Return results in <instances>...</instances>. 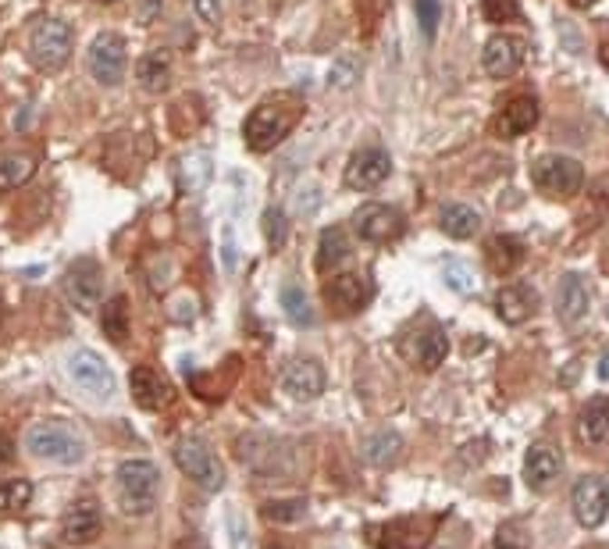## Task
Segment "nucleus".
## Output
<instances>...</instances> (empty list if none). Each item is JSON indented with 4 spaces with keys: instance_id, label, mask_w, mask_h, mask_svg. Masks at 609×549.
I'll use <instances>...</instances> for the list:
<instances>
[{
    "instance_id": "nucleus-38",
    "label": "nucleus",
    "mask_w": 609,
    "mask_h": 549,
    "mask_svg": "<svg viewBox=\"0 0 609 549\" xmlns=\"http://www.w3.org/2000/svg\"><path fill=\"white\" fill-rule=\"evenodd\" d=\"M481 15L492 25H514L520 22V4L516 0H481Z\"/></svg>"
},
{
    "instance_id": "nucleus-15",
    "label": "nucleus",
    "mask_w": 609,
    "mask_h": 549,
    "mask_svg": "<svg viewBox=\"0 0 609 549\" xmlns=\"http://www.w3.org/2000/svg\"><path fill=\"white\" fill-rule=\"evenodd\" d=\"M64 297L72 299L79 310H93L100 297H103V275H100V264L93 257H83V260H72L68 271H64Z\"/></svg>"
},
{
    "instance_id": "nucleus-19",
    "label": "nucleus",
    "mask_w": 609,
    "mask_h": 549,
    "mask_svg": "<svg viewBox=\"0 0 609 549\" xmlns=\"http://www.w3.org/2000/svg\"><path fill=\"white\" fill-rule=\"evenodd\" d=\"M538 118H542L538 100L531 97V93H516V97H510L499 107V114H496V132L506 136V140H514V136L531 132V129L538 125Z\"/></svg>"
},
{
    "instance_id": "nucleus-48",
    "label": "nucleus",
    "mask_w": 609,
    "mask_h": 549,
    "mask_svg": "<svg viewBox=\"0 0 609 549\" xmlns=\"http://www.w3.org/2000/svg\"><path fill=\"white\" fill-rule=\"evenodd\" d=\"M157 11H161V0H146V4L140 7V18L142 22H153V18H157Z\"/></svg>"
},
{
    "instance_id": "nucleus-7",
    "label": "nucleus",
    "mask_w": 609,
    "mask_h": 549,
    "mask_svg": "<svg viewBox=\"0 0 609 549\" xmlns=\"http://www.w3.org/2000/svg\"><path fill=\"white\" fill-rule=\"evenodd\" d=\"M239 460L253 471V475H260V478H285V475H292V453L285 443L279 439H268V436H242L239 439Z\"/></svg>"
},
{
    "instance_id": "nucleus-54",
    "label": "nucleus",
    "mask_w": 609,
    "mask_h": 549,
    "mask_svg": "<svg viewBox=\"0 0 609 549\" xmlns=\"http://www.w3.org/2000/svg\"><path fill=\"white\" fill-rule=\"evenodd\" d=\"M268 549H281V546H268Z\"/></svg>"
},
{
    "instance_id": "nucleus-27",
    "label": "nucleus",
    "mask_w": 609,
    "mask_h": 549,
    "mask_svg": "<svg viewBox=\"0 0 609 549\" xmlns=\"http://www.w3.org/2000/svg\"><path fill=\"white\" fill-rule=\"evenodd\" d=\"M438 229L446 236H453V240H474L481 232V214L474 207H467V203H449L438 214Z\"/></svg>"
},
{
    "instance_id": "nucleus-1",
    "label": "nucleus",
    "mask_w": 609,
    "mask_h": 549,
    "mask_svg": "<svg viewBox=\"0 0 609 549\" xmlns=\"http://www.w3.org/2000/svg\"><path fill=\"white\" fill-rule=\"evenodd\" d=\"M300 118H303V100L296 97V93H289V90H281V93H271V97H264L257 107H253V114L246 118V125H242V140H246V147L253 150V153H268V150H275L300 125Z\"/></svg>"
},
{
    "instance_id": "nucleus-50",
    "label": "nucleus",
    "mask_w": 609,
    "mask_h": 549,
    "mask_svg": "<svg viewBox=\"0 0 609 549\" xmlns=\"http://www.w3.org/2000/svg\"><path fill=\"white\" fill-rule=\"evenodd\" d=\"M599 61H603V64L609 68V40L603 44V50H599Z\"/></svg>"
},
{
    "instance_id": "nucleus-8",
    "label": "nucleus",
    "mask_w": 609,
    "mask_h": 549,
    "mask_svg": "<svg viewBox=\"0 0 609 549\" xmlns=\"http://www.w3.org/2000/svg\"><path fill=\"white\" fill-rule=\"evenodd\" d=\"M435 535L431 517H396L388 524H378L368 532L375 549H427Z\"/></svg>"
},
{
    "instance_id": "nucleus-49",
    "label": "nucleus",
    "mask_w": 609,
    "mask_h": 549,
    "mask_svg": "<svg viewBox=\"0 0 609 549\" xmlns=\"http://www.w3.org/2000/svg\"><path fill=\"white\" fill-rule=\"evenodd\" d=\"M599 378H603V382H609V349L603 353V357H599Z\"/></svg>"
},
{
    "instance_id": "nucleus-30",
    "label": "nucleus",
    "mask_w": 609,
    "mask_h": 549,
    "mask_svg": "<svg viewBox=\"0 0 609 549\" xmlns=\"http://www.w3.org/2000/svg\"><path fill=\"white\" fill-rule=\"evenodd\" d=\"M364 456H368V464H375V467H392V464L403 456V436L392 432V428L371 432V436L364 439Z\"/></svg>"
},
{
    "instance_id": "nucleus-37",
    "label": "nucleus",
    "mask_w": 609,
    "mask_h": 549,
    "mask_svg": "<svg viewBox=\"0 0 609 549\" xmlns=\"http://www.w3.org/2000/svg\"><path fill=\"white\" fill-rule=\"evenodd\" d=\"M442 279H446V286L457 289V293H474V289H477V275H474V268L464 264V260H446Z\"/></svg>"
},
{
    "instance_id": "nucleus-52",
    "label": "nucleus",
    "mask_w": 609,
    "mask_h": 549,
    "mask_svg": "<svg viewBox=\"0 0 609 549\" xmlns=\"http://www.w3.org/2000/svg\"><path fill=\"white\" fill-rule=\"evenodd\" d=\"M96 4H114V0H96Z\"/></svg>"
},
{
    "instance_id": "nucleus-22",
    "label": "nucleus",
    "mask_w": 609,
    "mask_h": 549,
    "mask_svg": "<svg viewBox=\"0 0 609 549\" xmlns=\"http://www.w3.org/2000/svg\"><path fill=\"white\" fill-rule=\"evenodd\" d=\"M520 64H524V44H520L516 36L499 33V36H492V40L485 44V50H481V68H485L488 75H496V79L514 75Z\"/></svg>"
},
{
    "instance_id": "nucleus-45",
    "label": "nucleus",
    "mask_w": 609,
    "mask_h": 549,
    "mask_svg": "<svg viewBox=\"0 0 609 549\" xmlns=\"http://www.w3.org/2000/svg\"><path fill=\"white\" fill-rule=\"evenodd\" d=\"M168 318L172 321H192L196 318V299L189 297V293H182L175 303H168Z\"/></svg>"
},
{
    "instance_id": "nucleus-36",
    "label": "nucleus",
    "mask_w": 609,
    "mask_h": 549,
    "mask_svg": "<svg viewBox=\"0 0 609 549\" xmlns=\"http://www.w3.org/2000/svg\"><path fill=\"white\" fill-rule=\"evenodd\" d=\"M260 514L271 524H292V521H300L307 514V499H271V503H264Z\"/></svg>"
},
{
    "instance_id": "nucleus-20",
    "label": "nucleus",
    "mask_w": 609,
    "mask_h": 549,
    "mask_svg": "<svg viewBox=\"0 0 609 549\" xmlns=\"http://www.w3.org/2000/svg\"><path fill=\"white\" fill-rule=\"evenodd\" d=\"M556 310H560L563 325H581L592 310V286L584 275L566 271L560 279V293H556Z\"/></svg>"
},
{
    "instance_id": "nucleus-4",
    "label": "nucleus",
    "mask_w": 609,
    "mask_h": 549,
    "mask_svg": "<svg viewBox=\"0 0 609 549\" xmlns=\"http://www.w3.org/2000/svg\"><path fill=\"white\" fill-rule=\"evenodd\" d=\"M72 47H75V33L64 18H40L29 36V61L40 72L54 75L72 61Z\"/></svg>"
},
{
    "instance_id": "nucleus-5",
    "label": "nucleus",
    "mask_w": 609,
    "mask_h": 549,
    "mask_svg": "<svg viewBox=\"0 0 609 549\" xmlns=\"http://www.w3.org/2000/svg\"><path fill=\"white\" fill-rule=\"evenodd\" d=\"M172 456H175L179 471L186 475L189 482H196L200 489H207V493H218V489L225 485V467H221L218 453L207 446L203 439H196V436L179 439V443H175V449H172Z\"/></svg>"
},
{
    "instance_id": "nucleus-21",
    "label": "nucleus",
    "mask_w": 609,
    "mask_h": 549,
    "mask_svg": "<svg viewBox=\"0 0 609 549\" xmlns=\"http://www.w3.org/2000/svg\"><path fill=\"white\" fill-rule=\"evenodd\" d=\"M129 389H133V399L142 410H168L175 403V389L172 382H164L153 368H133L129 375Z\"/></svg>"
},
{
    "instance_id": "nucleus-18",
    "label": "nucleus",
    "mask_w": 609,
    "mask_h": 549,
    "mask_svg": "<svg viewBox=\"0 0 609 549\" xmlns=\"http://www.w3.org/2000/svg\"><path fill=\"white\" fill-rule=\"evenodd\" d=\"M563 475V453L553 443H535L524 456V482L535 493H545L556 485V478Z\"/></svg>"
},
{
    "instance_id": "nucleus-17",
    "label": "nucleus",
    "mask_w": 609,
    "mask_h": 549,
    "mask_svg": "<svg viewBox=\"0 0 609 549\" xmlns=\"http://www.w3.org/2000/svg\"><path fill=\"white\" fill-rule=\"evenodd\" d=\"M281 389L285 397L300 399V403H310L325 393V368L318 360H307V357H296L285 364L281 371Z\"/></svg>"
},
{
    "instance_id": "nucleus-42",
    "label": "nucleus",
    "mask_w": 609,
    "mask_h": 549,
    "mask_svg": "<svg viewBox=\"0 0 609 549\" xmlns=\"http://www.w3.org/2000/svg\"><path fill=\"white\" fill-rule=\"evenodd\" d=\"M414 7H417V25H421L424 40H435L438 18H442V4L438 0H414Z\"/></svg>"
},
{
    "instance_id": "nucleus-10",
    "label": "nucleus",
    "mask_w": 609,
    "mask_h": 549,
    "mask_svg": "<svg viewBox=\"0 0 609 549\" xmlns=\"http://www.w3.org/2000/svg\"><path fill=\"white\" fill-rule=\"evenodd\" d=\"M129 68V50L118 33H100L90 44V75L100 86H118Z\"/></svg>"
},
{
    "instance_id": "nucleus-53",
    "label": "nucleus",
    "mask_w": 609,
    "mask_h": 549,
    "mask_svg": "<svg viewBox=\"0 0 609 549\" xmlns=\"http://www.w3.org/2000/svg\"><path fill=\"white\" fill-rule=\"evenodd\" d=\"M606 318H609V303H606Z\"/></svg>"
},
{
    "instance_id": "nucleus-28",
    "label": "nucleus",
    "mask_w": 609,
    "mask_h": 549,
    "mask_svg": "<svg viewBox=\"0 0 609 549\" xmlns=\"http://www.w3.org/2000/svg\"><path fill=\"white\" fill-rule=\"evenodd\" d=\"M485 257H488V264L499 271V275H514L516 268H520V260L527 257V247H524V240L520 236H496L488 250H485Z\"/></svg>"
},
{
    "instance_id": "nucleus-6",
    "label": "nucleus",
    "mask_w": 609,
    "mask_h": 549,
    "mask_svg": "<svg viewBox=\"0 0 609 549\" xmlns=\"http://www.w3.org/2000/svg\"><path fill=\"white\" fill-rule=\"evenodd\" d=\"M531 179H535V186H538L542 193L566 200L581 193V186H584V168H581V161H574V157H566V153H545V157L535 161Z\"/></svg>"
},
{
    "instance_id": "nucleus-44",
    "label": "nucleus",
    "mask_w": 609,
    "mask_h": 549,
    "mask_svg": "<svg viewBox=\"0 0 609 549\" xmlns=\"http://www.w3.org/2000/svg\"><path fill=\"white\" fill-rule=\"evenodd\" d=\"M189 4H192V15H196L203 25H218V22H221L225 0H189Z\"/></svg>"
},
{
    "instance_id": "nucleus-35",
    "label": "nucleus",
    "mask_w": 609,
    "mask_h": 549,
    "mask_svg": "<svg viewBox=\"0 0 609 549\" xmlns=\"http://www.w3.org/2000/svg\"><path fill=\"white\" fill-rule=\"evenodd\" d=\"M281 310L296 325H314V307H310V299H307V293L300 286H285L281 289Z\"/></svg>"
},
{
    "instance_id": "nucleus-32",
    "label": "nucleus",
    "mask_w": 609,
    "mask_h": 549,
    "mask_svg": "<svg viewBox=\"0 0 609 549\" xmlns=\"http://www.w3.org/2000/svg\"><path fill=\"white\" fill-rule=\"evenodd\" d=\"M103 336L111 343H125L129 339V299L122 293L103 303Z\"/></svg>"
},
{
    "instance_id": "nucleus-14",
    "label": "nucleus",
    "mask_w": 609,
    "mask_h": 549,
    "mask_svg": "<svg viewBox=\"0 0 609 549\" xmlns=\"http://www.w3.org/2000/svg\"><path fill=\"white\" fill-rule=\"evenodd\" d=\"M388 172H392V157L378 147H364L349 157V164L342 172V182H346V190L368 193V190H375L388 179Z\"/></svg>"
},
{
    "instance_id": "nucleus-34",
    "label": "nucleus",
    "mask_w": 609,
    "mask_h": 549,
    "mask_svg": "<svg viewBox=\"0 0 609 549\" xmlns=\"http://www.w3.org/2000/svg\"><path fill=\"white\" fill-rule=\"evenodd\" d=\"M33 499V485L25 478H11V482H0V517L7 514H18L25 510Z\"/></svg>"
},
{
    "instance_id": "nucleus-29",
    "label": "nucleus",
    "mask_w": 609,
    "mask_h": 549,
    "mask_svg": "<svg viewBox=\"0 0 609 549\" xmlns=\"http://www.w3.org/2000/svg\"><path fill=\"white\" fill-rule=\"evenodd\" d=\"M449 357V336L435 325V328H424L417 336V347H414V360L421 371H438L442 360Z\"/></svg>"
},
{
    "instance_id": "nucleus-2",
    "label": "nucleus",
    "mask_w": 609,
    "mask_h": 549,
    "mask_svg": "<svg viewBox=\"0 0 609 549\" xmlns=\"http://www.w3.org/2000/svg\"><path fill=\"white\" fill-rule=\"evenodd\" d=\"M114 489H118V510L125 517H142L157 506V493H161V471L153 460H125L118 464L114 475Z\"/></svg>"
},
{
    "instance_id": "nucleus-41",
    "label": "nucleus",
    "mask_w": 609,
    "mask_h": 549,
    "mask_svg": "<svg viewBox=\"0 0 609 549\" xmlns=\"http://www.w3.org/2000/svg\"><path fill=\"white\" fill-rule=\"evenodd\" d=\"M492 549H531V535L524 532V524L506 521V524L496 532V543H492Z\"/></svg>"
},
{
    "instance_id": "nucleus-23",
    "label": "nucleus",
    "mask_w": 609,
    "mask_h": 549,
    "mask_svg": "<svg viewBox=\"0 0 609 549\" xmlns=\"http://www.w3.org/2000/svg\"><path fill=\"white\" fill-rule=\"evenodd\" d=\"M538 310V293L524 282H514V286H503L499 297H496V314L506 321V325H524L527 318H535Z\"/></svg>"
},
{
    "instance_id": "nucleus-3",
    "label": "nucleus",
    "mask_w": 609,
    "mask_h": 549,
    "mask_svg": "<svg viewBox=\"0 0 609 549\" xmlns=\"http://www.w3.org/2000/svg\"><path fill=\"white\" fill-rule=\"evenodd\" d=\"M25 449L36 456V460H47V464H61V467H72L86 456V443L83 436L64 425V421H36L29 432H25Z\"/></svg>"
},
{
    "instance_id": "nucleus-40",
    "label": "nucleus",
    "mask_w": 609,
    "mask_h": 549,
    "mask_svg": "<svg viewBox=\"0 0 609 549\" xmlns=\"http://www.w3.org/2000/svg\"><path fill=\"white\" fill-rule=\"evenodd\" d=\"M321 200H325V193H321L318 182H303V186L296 190V197H292V207H296L300 218H310V214H318Z\"/></svg>"
},
{
    "instance_id": "nucleus-39",
    "label": "nucleus",
    "mask_w": 609,
    "mask_h": 549,
    "mask_svg": "<svg viewBox=\"0 0 609 549\" xmlns=\"http://www.w3.org/2000/svg\"><path fill=\"white\" fill-rule=\"evenodd\" d=\"M285 236H289L285 214H281L279 207H268V211H264V240H268V247L281 250L285 247Z\"/></svg>"
},
{
    "instance_id": "nucleus-46",
    "label": "nucleus",
    "mask_w": 609,
    "mask_h": 549,
    "mask_svg": "<svg viewBox=\"0 0 609 549\" xmlns=\"http://www.w3.org/2000/svg\"><path fill=\"white\" fill-rule=\"evenodd\" d=\"M229 524H232V546L235 549H246V524H242V517L229 514Z\"/></svg>"
},
{
    "instance_id": "nucleus-16",
    "label": "nucleus",
    "mask_w": 609,
    "mask_h": 549,
    "mask_svg": "<svg viewBox=\"0 0 609 549\" xmlns=\"http://www.w3.org/2000/svg\"><path fill=\"white\" fill-rule=\"evenodd\" d=\"M100 532H103V517H100L96 499H75L61 517V543H68V546L96 543Z\"/></svg>"
},
{
    "instance_id": "nucleus-51",
    "label": "nucleus",
    "mask_w": 609,
    "mask_h": 549,
    "mask_svg": "<svg viewBox=\"0 0 609 549\" xmlns=\"http://www.w3.org/2000/svg\"><path fill=\"white\" fill-rule=\"evenodd\" d=\"M570 4H577V7H588V4H595V0H570Z\"/></svg>"
},
{
    "instance_id": "nucleus-47",
    "label": "nucleus",
    "mask_w": 609,
    "mask_h": 549,
    "mask_svg": "<svg viewBox=\"0 0 609 549\" xmlns=\"http://www.w3.org/2000/svg\"><path fill=\"white\" fill-rule=\"evenodd\" d=\"M11 464H15V446H11V439L0 432V471L11 467Z\"/></svg>"
},
{
    "instance_id": "nucleus-31",
    "label": "nucleus",
    "mask_w": 609,
    "mask_h": 549,
    "mask_svg": "<svg viewBox=\"0 0 609 549\" xmlns=\"http://www.w3.org/2000/svg\"><path fill=\"white\" fill-rule=\"evenodd\" d=\"M581 432L592 446L609 443V397H592L581 410Z\"/></svg>"
},
{
    "instance_id": "nucleus-12",
    "label": "nucleus",
    "mask_w": 609,
    "mask_h": 549,
    "mask_svg": "<svg viewBox=\"0 0 609 549\" xmlns=\"http://www.w3.org/2000/svg\"><path fill=\"white\" fill-rule=\"evenodd\" d=\"M353 229H357L360 240L385 247V243H392V240L403 236L407 218H403L396 207H388V203H368V207H360V211L353 214Z\"/></svg>"
},
{
    "instance_id": "nucleus-9",
    "label": "nucleus",
    "mask_w": 609,
    "mask_h": 549,
    "mask_svg": "<svg viewBox=\"0 0 609 549\" xmlns=\"http://www.w3.org/2000/svg\"><path fill=\"white\" fill-rule=\"evenodd\" d=\"M371 293H375L371 279L364 271H357V268H339V271H331L329 279H325V299H329V307L335 314H357V310H364Z\"/></svg>"
},
{
    "instance_id": "nucleus-24",
    "label": "nucleus",
    "mask_w": 609,
    "mask_h": 549,
    "mask_svg": "<svg viewBox=\"0 0 609 549\" xmlns=\"http://www.w3.org/2000/svg\"><path fill=\"white\" fill-rule=\"evenodd\" d=\"M349 253H353L349 232L339 229V225H329V229L321 232V240H318V271H321V275L339 271V268L349 260Z\"/></svg>"
},
{
    "instance_id": "nucleus-25",
    "label": "nucleus",
    "mask_w": 609,
    "mask_h": 549,
    "mask_svg": "<svg viewBox=\"0 0 609 549\" xmlns=\"http://www.w3.org/2000/svg\"><path fill=\"white\" fill-rule=\"evenodd\" d=\"M136 79L146 93H164L172 86V54L168 50H150L136 64Z\"/></svg>"
},
{
    "instance_id": "nucleus-43",
    "label": "nucleus",
    "mask_w": 609,
    "mask_h": 549,
    "mask_svg": "<svg viewBox=\"0 0 609 549\" xmlns=\"http://www.w3.org/2000/svg\"><path fill=\"white\" fill-rule=\"evenodd\" d=\"M146 282H150L153 293H164V286L172 282V260L164 253H157V257L146 260Z\"/></svg>"
},
{
    "instance_id": "nucleus-13",
    "label": "nucleus",
    "mask_w": 609,
    "mask_h": 549,
    "mask_svg": "<svg viewBox=\"0 0 609 549\" xmlns=\"http://www.w3.org/2000/svg\"><path fill=\"white\" fill-rule=\"evenodd\" d=\"M570 506L584 528H599L609 514V485L599 475H581L570 489Z\"/></svg>"
},
{
    "instance_id": "nucleus-26",
    "label": "nucleus",
    "mask_w": 609,
    "mask_h": 549,
    "mask_svg": "<svg viewBox=\"0 0 609 549\" xmlns=\"http://www.w3.org/2000/svg\"><path fill=\"white\" fill-rule=\"evenodd\" d=\"M36 175V153L0 150V190H18Z\"/></svg>"
},
{
    "instance_id": "nucleus-33",
    "label": "nucleus",
    "mask_w": 609,
    "mask_h": 549,
    "mask_svg": "<svg viewBox=\"0 0 609 549\" xmlns=\"http://www.w3.org/2000/svg\"><path fill=\"white\" fill-rule=\"evenodd\" d=\"M360 72H364V57L360 54H339L329 68V86L331 90H353Z\"/></svg>"
},
{
    "instance_id": "nucleus-11",
    "label": "nucleus",
    "mask_w": 609,
    "mask_h": 549,
    "mask_svg": "<svg viewBox=\"0 0 609 549\" xmlns=\"http://www.w3.org/2000/svg\"><path fill=\"white\" fill-rule=\"evenodd\" d=\"M68 375H72V382L83 393H90L93 399L114 397V375H111L107 360L100 353H93V349H75L68 357Z\"/></svg>"
}]
</instances>
